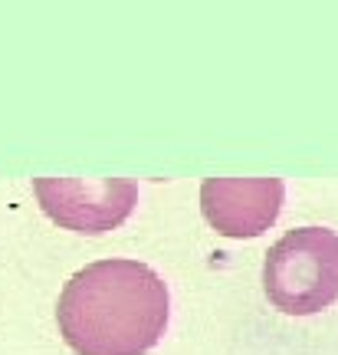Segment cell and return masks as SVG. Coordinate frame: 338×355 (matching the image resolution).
<instances>
[{"instance_id":"7a4b0ae2","label":"cell","mask_w":338,"mask_h":355,"mask_svg":"<svg viewBox=\"0 0 338 355\" xmlns=\"http://www.w3.org/2000/svg\"><path fill=\"white\" fill-rule=\"evenodd\" d=\"M266 300L286 316H315L338 300V234L319 224L286 230L266 250Z\"/></svg>"},{"instance_id":"3957f363","label":"cell","mask_w":338,"mask_h":355,"mask_svg":"<svg viewBox=\"0 0 338 355\" xmlns=\"http://www.w3.org/2000/svg\"><path fill=\"white\" fill-rule=\"evenodd\" d=\"M33 194L53 224L73 234L102 237L109 230L122 227L128 214L135 211L138 181L132 178H99V181L33 178Z\"/></svg>"},{"instance_id":"6da1fadb","label":"cell","mask_w":338,"mask_h":355,"mask_svg":"<svg viewBox=\"0 0 338 355\" xmlns=\"http://www.w3.org/2000/svg\"><path fill=\"white\" fill-rule=\"evenodd\" d=\"M171 293L141 260H96L69 277L56 303V326L75 355H145L161 343Z\"/></svg>"},{"instance_id":"277c9868","label":"cell","mask_w":338,"mask_h":355,"mask_svg":"<svg viewBox=\"0 0 338 355\" xmlns=\"http://www.w3.org/2000/svg\"><path fill=\"white\" fill-rule=\"evenodd\" d=\"M286 201L283 178H207L201 214L220 237L253 241L276 224Z\"/></svg>"}]
</instances>
